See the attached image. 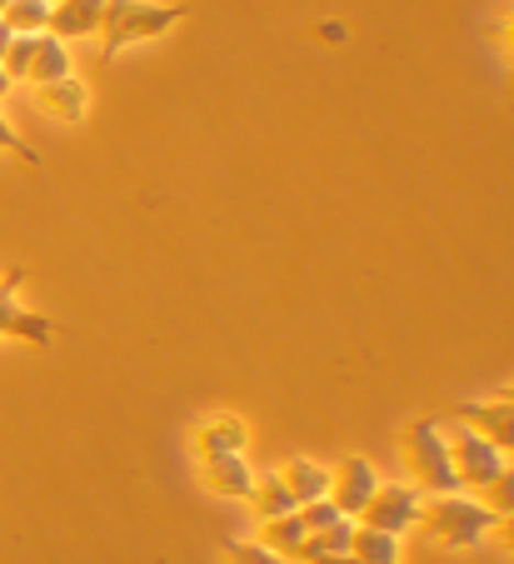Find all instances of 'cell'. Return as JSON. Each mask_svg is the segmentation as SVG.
<instances>
[{
  "mask_svg": "<svg viewBox=\"0 0 514 564\" xmlns=\"http://www.w3.org/2000/svg\"><path fill=\"white\" fill-rule=\"evenodd\" d=\"M51 6H55V0H51Z\"/></svg>",
  "mask_w": 514,
  "mask_h": 564,
  "instance_id": "obj_32",
  "label": "cell"
},
{
  "mask_svg": "<svg viewBox=\"0 0 514 564\" xmlns=\"http://www.w3.org/2000/svg\"><path fill=\"white\" fill-rule=\"evenodd\" d=\"M354 564H360V560H354Z\"/></svg>",
  "mask_w": 514,
  "mask_h": 564,
  "instance_id": "obj_33",
  "label": "cell"
},
{
  "mask_svg": "<svg viewBox=\"0 0 514 564\" xmlns=\"http://www.w3.org/2000/svg\"><path fill=\"white\" fill-rule=\"evenodd\" d=\"M31 270L15 265L0 275V340H25V345H41V350H51L55 340H61V325H55L51 315H41V310L21 305V285Z\"/></svg>",
  "mask_w": 514,
  "mask_h": 564,
  "instance_id": "obj_4",
  "label": "cell"
},
{
  "mask_svg": "<svg viewBox=\"0 0 514 564\" xmlns=\"http://www.w3.org/2000/svg\"><path fill=\"white\" fill-rule=\"evenodd\" d=\"M200 479H205V490L220 495V500H250V490H255V465H250L245 455H205Z\"/></svg>",
  "mask_w": 514,
  "mask_h": 564,
  "instance_id": "obj_9",
  "label": "cell"
},
{
  "mask_svg": "<svg viewBox=\"0 0 514 564\" xmlns=\"http://www.w3.org/2000/svg\"><path fill=\"white\" fill-rule=\"evenodd\" d=\"M285 485H289V495H295V505H315V500H330V485H335V469L330 465H320V459H310V455H295L285 469Z\"/></svg>",
  "mask_w": 514,
  "mask_h": 564,
  "instance_id": "obj_13",
  "label": "cell"
},
{
  "mask_svg": "<svg viewBox=\"0 0 514 564\" xmlns=\"http://www.w3.org/2000/svg\"><path fill=\"white\" fill-rule=\"evenodd\" d=\"M300 520L310 524V534H315V530H335V524L350 520V514H340L335 500H315V505H300Z\"/></svg>",
  "mask_w": 514,
  "mask_h": 564,
  "instance_id": "obj_23",
  "label": "cell"
},
{
  "mask_svg": "<svg viewBox=\"0 0 514 564\" xmlns=\"http://www.w3.org/2000/svg\"><path fill=\"white\" fill-rule=\"evenodd\" d=\"M425 505L429 500H425L419 485H380V495L370 500V510H364L360 524H375V530L400 534V540H405V534L425 520Z\"/></svg>",
  "mask_w": 514,
  "mask_h": 564,
  "instance_id": "obj_6",
  "label": "cell"
},
{
  "mask_svg": "<svg viewBox=\"0 0 514 564\" xmlns=\"http://www.w3.org/2000/svg\"><path fill=\"white\" fill-rule=\"evenodd\" d=\"M195 449L205 455H245L250 449V425L236 415V410H210L195 430Z\"/></svg>",
  "mask_w": 514,
  "mask_h": 564,
  "instance_id": "obj_10",
  "label": "cell"
},
{
  "mask_svg": "<svg viewBox=\"0 0 514 564\" xmlns=\"http://www.w3.org/2000/svg\"><path fill=\"white\" fill-rule=\"evenodd\" d=\"M484 495H490L484 505H490V510L500 514V520H504V514H514V465H504V475L494 479V485H490Z\"/></svg>",
  "mask_w": 514,
  "mask_h": 564,
  "instance_id": "obj_24",
  "label": "cell"
},
{
  "mask_svg": "<svg viewBox=\"0 0 514 564\" xmlns=\"http://www.w3.org/2000/svg\"><path fill=\"white\" fill-rule=\"evenodd\" d=\"M305 540H310V524L300 520V510L280 514V520H265V544H270V550H275V554H285L289 564H300Z\"/></svg>",
  "mask_w": 514,
  "mask_h": 564,
  "instance_id": "obj_17",
  "label": "cell"
},
{
  "mask_svg": "<svg viewBox=\"0 0 514 564\" xmlns=\"http://www.w3.org/2000/svg\"><path fill=\"white\" fill-rule=\"evenodd\" d=\"M350 554L360 564H405V544H400V534H385V530H375V524H354Z\"/></svg>",
  "mask_w": 514,
  "mask_h": 564,
  "instance_id": "obj_14",
  "label": "cell"
},
{
  "mask_svg": "<svg viewBox=\"0 0 514 564\" xmlns=\"http://www.w3.org/2000/svg\"><path fill=\"white\" fill-rule=\"evenodd\" d=\"M500 400H510V405H514V384H504V390H500Z\"/></svg>",
  "mask_w": 514,
  "mask_h": 564,
  "instance_id": "obj_29",
  "label": "cell"
},
{
  "mask_svg": "<svg viewBox=\"0 0 514 564\" xmlns=\"http://www.w3.org/2000/svg\"><path fill=\"white\" fill-rule=\"evenodd\" d=\"M11 41H15V31L6 21H0V61H6V51H11Z\"/></svg>",
  "mask_w": 514,
  "mask_h": 564,
  "instance_id": "obj_25",
  "label": "cell"
},
{
  "mask_svg": "<svg viewBox=\"0 0 514 564\" xmlns=\"http://www.w3.org/2000/svg\"><path fill=\"white\" fill-rule=\"evenodd\" d=\"M425 524L429 534H435L445 550H455V554H470V550H480L484 540L494 534V524H500V514L490 510V505H480V500H470V495H439L435 505H425Z\"/></svg>",
  "mask_w": 514,
  "mask_h": 564,
  "instance_id": "obj_2",
  "label": "cell"
},
{
  "mask_svg": "<svg viewBox=\"0 0 514 564\" xmlns=\"http://www.w3.org/2000/svg\"><path fill=\"white\" fill-rule=\"evenodd\" d=\"M65 75H76L70 70V45L55 41V35L45 31L41 41H35V61H31V75H25V80H31V86H51V80H65Z\"/></svg>",
  "mask_w": 514,
  "mask_h": 564,
  "instance_id": "obj_15",
  "label": "cell"
},
{
  "mask_svg": "<svg viewBox=\"0 0 514 564\" xmlns=\"http://www.w3.org/2000/svg\"><path fill=\"white\" fill-rule=\"evenodd\" d=\"M230 564H289L285 554H275L265 540H220Z\"/></svg>",
  "mask_w": 514,
  "mask_h": 564,
  "instance_id": "obj_20",
  "label": "cell"
},
{
  "mask_svg": "<svg viewBox=\"0 0 514 564\" xmlns=\"http://www.w3.org/2000/svg\"><path fill=\"white\" fill-rule=\"evenodd\" d=\"M0 150H6V155H21L25 165H41V150H35L31 140H25L21 130H15L6 116H0Z\"/></svg>",
  "mask_w": 514,
  "mask_h": 564,
  "instance_id": "obj_22",
  "label": "cell"
},
{
  "mask_svg": "<svg viewBox=\"0 0 514 564\" xmlns=\"http://www.w3.org/2000/svg\"><path fill=\"white\" fill-rule=\"evenodd\" d=\"M409 465H415V475H419V490H435V495L464 490L460 469H455L450 435H445L439 420H419V425H409Z\"/></svg>",
  "mask_w": 514,
  "mask_h": 564,
  "instance_id": "obj_3",
  "label": "cell"
},
{
  "mask_svg": "<svg viewBox=\"0 0 514 564\" xmlns=\"http://www.w3.org/2000/svg\"><path fill=\"white\" fill-rule=\"evenodd\" d=\"M0 21L11 25L15 35H45L51 31V0H11Z\"/></svg>",
  "mask_w": 514,
  "mask_h": 564,
  "instance_id": "obj_18",
  "label": "cell"
},
{
  "mask_svg": "<svg viewBox=\"0 0 514 564\" xmlns=\"http://www.w3.org/2000/svg\"><path fill=\"white\" fill-rule=\"evenodd\" d=\"M35 100H41L45 116H55L61 126H86L90 116V86L80 75H65V80H51V86H35Z\"/></svg>",
  "mask_w": 514,
  "mask_h": 564,
  "instance_id": "obj_12",
  "label": "cell"
},
{
  "mask_svg": "<svg viewBox=\"0 0 514 564\" xmlns=\"http://www.w3.org/2000/svg\"><path fill=\"white\" fill-rule=\"evenodd\" d=\"M35 41H41V35H15V41H11V51H6V61H0V70L11 75L15 86H21L25 75H31V61H35Z\"/></svg>",
  "mask_w": 514,
  "mask_h": 564,
  "instance_id": "obj_21",
  "label": "cell"
},
{
  "mask_svg": "<svg viewBox=\"0 0 514 564\" xmlns=\"http://www.w3.org/2000/svg\"><path fill=\"white\" fill-rule=\"evenodd\" d=\"M310 564H354V554H320V560H310Z\"/></svg>",
  "mask_w": 514,
  "mask_h": 564,
  "instance_id": "obj_26",
  "label": "cell"
},
{
  "mask_svg": "<svg viewBox=\"0 0 514 564\" xmlns=\"http://www.w3.org/2000/svg\"><path fill=\"white\" fill-rule=\"evenodd\" d=\"M500 524H504V544H510V550H514V514H504Z\"/></svg>",
  "mask_w": 514,
  "mask_h": 564,
  "instance_id": "obj_27",
  "label": "cell"
},
{
  "mask_svg": "<svg viewBox=\"0 0 514 564\" xmlns=\"http://www.w3.org/2000/svg\"><path fill=\"white\" fill-rule=\"evenodd\" d=\"M6 6H11V0H0V11H6Z\"/></svg>",
  "mask_w": 514,
  "mask_h": 564,
  "instance_id": "obj_31",
  "label": "cell"
},
{
  "mask_svg": "<svg viewBox=\"0 0 514 564\" xmlns=\"http://www.w3.org/2000/svg\"><path fill=\"white\" fill-rule=\"evenodd\" d=\"M380 469L375 459L364 455H345L340 469H335V485H330V500L340 505V514H350V520H364V510H370V500L380 495Z\"/></svg>",
  "mask_w": 514,
  "mask_h": 564,
  "instance_id": "obj_7",
  "label": "cell"
},
{
  "mask_svg": "<svg viewBox=\"0 0 514 564\" xmlns=\"http://www.w3.org/2000/svg\"><path fill=\"white\" fill-rule=\"evenodd\" d=\"M185 21H190V6H171V0H106V31H100L106 51H100V61L110 65L125 45L161 41Z\"/></svg>",
  "mask_w": 514,
  "mask_h": 564,
  "instance_id": "obj_1",
  "label": "cell"
},
{
  "mask_svg": "<svg viewBox=\"0 0 514 564\" xmlns=\"http://www.w3.org/2000/svg\"><path fill=\"white\" fill-rule=\"evenodd\" d=\"M450 449H455V469H460V485H470V490H490L494 479L504 475V449L500 445H490V440L480 435V430H470V425H460L450 435Z\"/></svg>",
  "mask_w": 514,
  "mask_h": 564,
  "instance_id": "obj_5",
  "label": "cell"
},
{
  "mask_svg": "<svg viewBox=\"0 0 514 564\" xmlns=\"http://www.w3.org/2000/svg\"><path fill=\"white\" fill-rule=\"evenodd\" d=\"M106 31V0H55L51 35L55 41H90Z\"/></svg>",
  "mask_w": 514,
  "mask_h": 564,
  "instance_id": "obj_11",
  "label": "cell"
},
{
  "mask_svg": "<svg viewBox=\"0 0 514 564\" xmlns=\"http://www.w3.org/2000/svg\"><path fill=\"white\" fill-rule=\"evenodd\" d=\"M455 420L480 430L490 445L504 449V459H514V405L510 400H470V405L455 410Z\"/></svg>",
  "mask_w": 514,
  "mask_h": 564,
  "instance_id": "obj_8",
  "label": "cell"
},
{
  "mask_svg": "<svg viewBox=\"0 0 514 564\" xmlns=\"http://www.w3.org/2000/svg\"><path fill=\"white\" fill-rule=\"evenodd\" d=\"M354 524H360V520H340L335 530H315L310 540H305V550H300V564L320 560V554H350V544H354Z\"/></svg>",
  "mask_w": 514,
  "mask_h": 564,
  "instance_id": "obj_19",
  "label": "cell"
},
{
  "mask_svg": "<svg viewBox=\"0 0 514 564\" xmlns=\"http://www.w3.org/2000/svg\"><path fill=\"white\" fill-rule=\"evenodd\" d=\"M11 90H15V80H11V75H6V70H0V100L11 96Z\"/></svg>",
  "mask_w": 514,
  "mask_h": 564,
  "instance_id": "obj_28",
  "label": "cell"
},
{
  "mask_svg": "<svg viewBox=\"0 0 514 564\" xmlns=\"http://www.w3.org/2000/svg\"><path fill=\"white\" fill-rule=\"evenodd\" d=\"M504 31H510V41H514V15H510V21H504ZM510 51H514V45H510Z\"/></svg>",
  "mask_w": 514,
  "mask_h": 564,
  "instance_id": "obj_30",
  "label": "cell"
},
{
  "mask_svg": "<svg viewBox=\"0 0 514 564\" xmlns=\"http://www.w3.org/2000/svg\"><path fill=\"white\" fill-rule=\"evenodd\" d=\"M250 505H255L260 520H280V514L300 510V505H295V495H289V485H285V475H280V469H270V475H255V490H250Z\"/></svg>",
  "mask_w": 514,
  "mask_h": 564,
  "instance_id": "obj_16",
  "label": "cell"
}]
</instances>
